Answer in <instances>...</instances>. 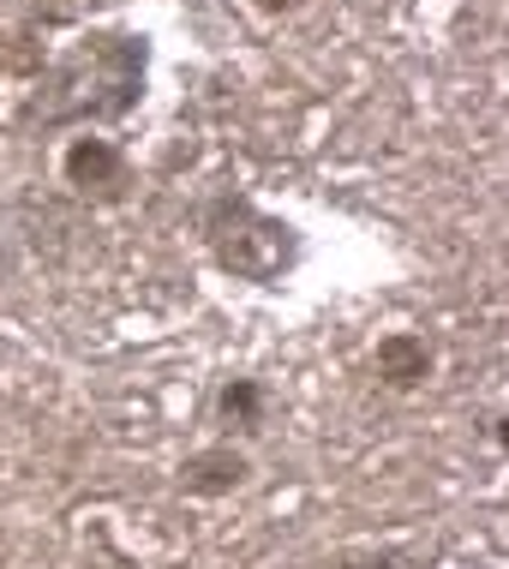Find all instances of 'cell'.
<instances>
[{"mask_svg":"<svg viewBox=\"0 0 509 569\" xmlns=\"http://www.w3.org/2000/svg\"><path fill=\"white\" fill-rule=\"evenodd\" d=\"M431 372V348H426V336H408V330H396V336H383L378 342V378L383 383H396V390H413Z\"/></svg>","mask_w":509,"mask_h":569,"instance_id":"7a4b0ae2","label":"cell"},{"mask_svg":"<svg viewBox=\"0 0 509 569\" xmlns=\"http://www.w3.org/2000/svg\"><path fill=\"white\" fill-rule=\"evenodd\" d=\"M366 569H396V563H390V558H383V563H366Z\"/></svg>","mask_w":509,"mask_h":569,"instance_id":"8992f818","label":"cell"},{"mask_svg":"<svg viewBox=\"0 0 509 569\" xmlns=\"http://www.w3.org/2000/svg\"><path fill=\"white\" fill-rule=\"evenodd\" d=\"M258 7H270V12H295L300 0H258Z\"/></svg>","mask_w":509,"mask_h":569,"instance_id":"5b68a950","label":"cell"},{"mask_svg":"<svg viewBox=\"0 0 509 569\" xmlns=\"http://www.w3.org/2000/svg\"><path fill=\"white\" fill-rule=\"evenodd\" d=\"M240 473H246V461L234 450H204V456L187 461V486L192 491H228V486H240Z\"/></svg>","mask_w":509,"mask_h":569,"instance_id":"3957f363","label":"cell"},{"mask_svg":"<svg viewBox=\"0 0 509 569\" xmlns=\"http://www.w3.org/2000/svg\"><path fill=\"white\" fill-rule=\"evenodd\" d=\"M120 174H127V157H120L108 138H79V144L67 150V180L79 192L90 187H120Z\"/></svg>","mask_w":509,"mask_h":569,"instance_id":"6da1fadb","label":"cell"},{"mask_svg":"<svg viewBox=\"0 0 509 569\" xmlns=\"http://www.w3.org/2000/svg\"><path fill=\"white\" fill-rule=\"evenodd\" d=\"M258 408H265V390H258V383H228V390H222V413H228V420L258 426Z\"/></svg>","mask_w":509,"mask_h":569,"instance_id":"277c9868","label":"cell"}]
</instances>
